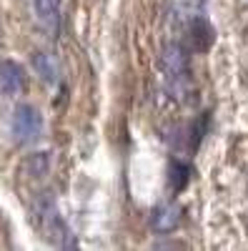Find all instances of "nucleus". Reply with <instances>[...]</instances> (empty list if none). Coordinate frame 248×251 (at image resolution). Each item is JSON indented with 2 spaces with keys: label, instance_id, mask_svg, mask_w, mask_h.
Instances as JSON below:
<instances>
[{
  "label": "nucleus",
  "instance_id": "nucleus-2",
  "mask_svg": "<svg viewBox=\"0 0 248 251\" xmlns=\"http://www.w3.org/2000/svg\"><path fill=\"white\" fill-rule=\"evenodd\" d=\"M35 216H38L40 228L45 231V236L53 239V244L66 246V249L75 246V239L70 236V228L66 226L63 216H60L58 206H55V199L50 196V191L38 196V201H35Z\"/></svg>",
  "mask_w": 248,
  "mask_h": 251
},
{
  "label": "nucleus",
  "instance_id": "nucleus-9",
  "mask_svg": "<svg viewBox=\"0 0 248 251\" xmlns=\"http://www.w3.org/2000/svg\"><path fill=\"white\" fill-rule=\"evenodd\" d=\"M48 169H50V156H48V153H33V156H28L25 163H23V171H25L28 176H33V178L45 176Z\"/></svg>",
  "mask_w": 248,
  "mask_h": 251
},
{
  "label": "nucleus",
  "instance_id": "nucleus-10",
  "mask_svg": "<svg viewBox=\"0 0 248 251\" xmlns=\"http://www.w3.org/2000/svg\"><path fill=\"white\" fill-rule=\"evenodd\" d=\"M191 35L196 38V48L198 50H205L211 46V40H213V30H211V25L205 23L203 18H198V20L191 23Z\"/></svg>",
  "mask_w": 248,
  "mask_h": 251
},
{
  "label": "nucleus",
  "instance_id": "nucleus-7",
  "mask_svg": "<svg viewBox=\"0 0 248 251\" xmlns=\"http://www.w3.org/2000/svg\"><path fill=\"white\" fill-rule=\"evenodd\" d=\"M33 68L40 75V80L50 83V86H55V83L60 80V75H63V66H60V60L53 53H45V50H40V53L33 55Z\"/></svg>",
  "mask_w": 248,
  "mask_h": 251
},
{
  "label": "nucleus",
  "instance_id": "nucleus-3",
  "mask_svg": "<svg viewBox=\"0 0 248 251\" xmlns=\"http://www.w3.org/2000/svg\"><path fill=\"white\" fill-rule=\"evenodd\" d=\"M10 133L18 143H33L43 133V116H40L33 106L23 103L15 106L13 118H10Z\"/></svg>",
  "mask_w": 248,
  "mask_h": 251
},
{
  "label": "nucleus",
  "instance_id": "nucleus-4",
  "mask_svg": "<svg viewBox=\"0 0 248 251\" xmlns=\"http://www.w3.org/2000/svg\"><path fill=\"white\" fill-rule=\"evenodd\" d=\"M35 20L40 28H45L50 35H58L63 23V3L60 0H30Z\"/></svg>",
  "mask_w": 248,
  "mask_h": 251
},
{
  "label": "nucleus",
  "instance_id": "nucleus-8",
  "mask_svg": "<svg viewBox=\"0 0 248 251\" xmlns=\"http://www.w3.org/2000/svg\"><path fill=\"white\" fill-rule=\"evenodd\" d=\"M188 181H191V166L178 161V158H171L168 161V186H171V191L173 194L183 191V188L188 186Z\"/></svg>",
  "mask_w": 248,
  "mask_h": 251
},
{
  "label": "nucleus",
  "instance_id": "nucleus-5",
  "mask_svg": "<svg viewBox=\"0 0 248 251\" xmlns=\"http://www.w3.org/2000/svg\"><path fill=\"white\" fill-rule=\"evenodd\" d=\"M25 88V73L23 68L13 60L0 63V93L3 96H15Z\"/></svg>",
  "mask_w": 248,
  "mask_h": 251
},
{
  "label": "nucleus",
  "instance_id": "nucleus-6",
  "mask_svg": "<svg viewBox=\"0 0 248 251\" xmlns=\"http://www.w3.org/2000/svg\"><path fill=\"white\" fill-rule=\"evenodd\" d=\"M180 219H183L180 206H176V203H163V206H158L156 211L151 214V226L156 228L158 234H168V231H173V228H178Z\"/></svg>",
  "mask_w": 248,
  "mask_h": 251
},
{
  "label": "nucleus",
  "instance_id": "nucleus-1",
  "mask_svg": "<svg viewBox=\"0 0 248 251\" xmlns=\"http://www.w3.org/2000/svg\"><path fill=\"white\" fill-rule=\"evenodd\" d=\"M160 75L168 91L176 100H185L193 91V75H191V60L188 50L180 43H168L160 53Z\"/></svg>",
  "mask_w": 248,
  "mask_h": 251
}]
</instances>
